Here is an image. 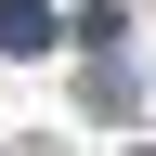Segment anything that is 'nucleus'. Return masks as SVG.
I'll list each match as a JSON object with an SVG mask.
<instances>
[{"instance_id":"1","label":"nucleus","mask_w":156,"mask_h":156,"mask_svg":"<svg viewBox=\"0 0 156 156\" xmlns=\"http://www.w3.org/2000/svg\"><path fill=\"white\" fill-rule=\"evenodd\" d=\"M52 39H65V13H52V0H0V52H13V65H39Z\"/></svg>"}]
</instances>
